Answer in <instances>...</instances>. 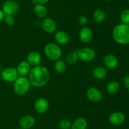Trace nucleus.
Segmentation results:
<instances>
[{
	"label": "nucleus",
	"mask_w": 129,
	"mask_h": 129,
	"mask_svg": "<svg viewBox=\"0 0 129 129\" xmlns=\"http://www.w3.org/2000/svg\"><path fill=\"white\" fill-rule=\"evenodd\" d=\"M32 3L34 4V5H35L36 4H37V0H32Z\"/></svg>",
	"instance_id": "nucleus-32"
},
{
	"label": "nucleus",
	"mask_w": 129,
	"mask_h": 129,
	"mask_svg": "<svg viewBox=\"0 0 129 129\" xmlns=\"http://www.w3.org/2000/svg\"><path fill=\"white\" fill-rule=\"evenodd\" d=\"M44 53L46 56L52 61H56L60 59L62 53L60 47L53 42L48 43L45 45Z\"/></svg>",
	"instance_id": "nucleus-4"
},
{
	"label": "nucleus",
	"mask_w": 129,
	"mask_h": 129,
	"mask_svg": "<svg viewBox=\"0 0 129 129\" xmlns=\"http://www.w3.org/2000/svg\"><path fill=\"white\" fill-rule=\"evenodd\" d=\"M78 22H79V24L81 26L86 27V25L88 24V18L86 16H84V15H81V16H80L78 18Z\"/></svg>",
	"instance_id": "nucleus-28"
},
{
	"label": "nucleus",
	"mask_w": 129,
	"mask_h": 129,
	"mask_svg": "<svg viewBox=\"0 0 129 129\" xmlns=\"http://www.w3.org/2000/svg\"><path fill=\"white\" fill-rule=\"evenodd\" d=\"M92 75L97 80H102L105 78L107 75V71L103 67H98L94 68L92 72Z\"/></svg>",
	"instance_id": "nucleus-18"
},
{
	"label": "nucleus",
	"mask_w": 129,
	"mask_h": 129,
	"mask_svg": "<svg viewBox=\"0 0 129 129\" xmlns=\"http://www.w3.org/2000/svg\"><path fill=\"white\" fill-rule=\"evenodd\" d=\"M54 70L56 71L58 73H63L66 70L67 66L64 61L62 60V59H58V60L55 61V63H54Z\"/></svg>",
	"instance_id": "nucleus-24"
},
{
	"label": "nucleus",
	"mask_w": 129,
	"mask_h": 129,
	"mask_svg": "<svg viewBox=\"0 0 129 129\" xmlns=\"http://www.w3.org/2000/svg\"><path fill=\"white\" fill-rule=\"evenodd\" d=\"M105 19V13L102 9L98 8L93 13V20L97 24H102Z\"/></svg>",
	"instance_id": "nucleus-21"
},
{
	"label": "nucleus",
	"mask_w": 129,
	"mask_h": 129,
	"mask_svg": "<svg viewBox=\"0 0 129 129\" xmlns=\"http://www.w3.org/2000/svg\"><path fill=\"white\" fill-rule=\"evenodd\" d=\"M79 39L84 43L89 42L93 38V32L91 29L87 27H83L79 34Z\"/></svg>",
	"instance_id": "nucleus-12"
},
{
	"label": "nucleus",
	"mask_w": 129,
	"mask_h": 129,
	"mask_svg": "<svg viewBox=\"0 0 129 129\" xmlns=\"http://www.w3.org/2000/svg\"><path fill=\"white\" fill-rule=\"evenodd\" d=\"M123 83L125 87L127 89L129 87V75H127L125 76L123 78Z\"/></svg>",
	"instance_id": "nucleus-29"
},
{
	"label": "nucleus",
	"mask_w": 129,
	"mask_h": 129,
	"mask_svg": "<svg viewBox=\"0 0 129 129\" xmlns=\"http://www.w3.org/2000/svg\"><path fill=\"white\" fill-rule=\"evenodd\" d=\"M17 72L20 76H26L28 75L30 70V64L26 61H22L17 66Z\"/></svg>",
	"instance_id": "nucleus-16"
},
{
	"label": "nucleus",
	"mask_w": 129,
	"mask_h": 129,
	"mask_svg": "<svg viewBox=\"0 0 129 129\" xmlns=\"http://www.w3.org/2000/svg\"><path fill=\"white\" fill-rule=\"evenodd\" d=\"M78 53L79 58L83 61H92L96 56L95 51L91 48H84L80 50L78 49Z\"/></svg>",
	"instance_id": "nucleus-7"
},
{
	"label": "nucleus",
	"mask_w": 129,
	"mask_h": 129,
	"mask_svg": "<svg viewBox=\"0 0 129 129\" xmlns=\"http://www.w3.org/2000/svg\"><path fill=\"white\" fill-rule=\"evenodd\" d=\"M3 20L5 21L6 25H7L8 26H12L15 24V22L13 15H5Z\"/></svg>",
	"instance_id": "nucleus-27"
},
{
	"label": "nucleus",
	"mask_w": 129,
	"mask_h": 129,
	"mask_svg": "<svg viewBox=\"0 0 129 129\" xmlns=\"http://www.w3.org/2000/svg\"><path fill=\"white\" fill-rule=\"evenodd\" d=\"M49 107V102L45 98L37 99L34 104V109H35V111L39 114L45 113L48 110Z\"/></svg>",
	"instance_id": "nucleus-9"
},
{
	"label": "nucleus",
	"mask_w": 129,
	"mask_h": 129,
	"mask_svg": "<svg viewBox=\"0 0 129 129\" xmlns=\"http://www.w3.org/2000/svg\"><path fill=\"white\" fill-rule=\"evenodd\" d=\"M35 123V118L32 116L29 115L22 116L20 120V127L23 129H30L34 126Z\"/></svg>",
	"instance_id": "nucleus-13"
},
{
	"label": "nucleus",
	"mask_w": 129,
	"mask_h": 129,
	"mask_svg": "<svg viewBox=\"0 0 129 129\" xmlns=\"http://www.w3.org/2000/svg\"><path fill=\"white\" fill-rule=\"evenodd\" d=\"M5 16V13L3 12L2 9H0V22H1L4 20Z\"/></svg>",
	"instance_id": "nucleus-30"
},
{
	"label": "nucleus",
	"mask_w": 129,
	"mask_h": 129,
	"mask_svg": "<svg viewBox=\"0 0 129 129\" xmlns=\"http://www.w3.org/2000/svg\"><path fill=\"white\" fill-rule=\"evenodd\" d=\"M103 63L106 67L109 69H114L118 66V59L116 56L112 54H108L105 56Z\"/></svg>",
	"instance_id": "nucleus-14"
},
{
	"label": "nucleus",
	"mask_w": 129,
	"mask_h": 129,
	"mask_svg": "<svg viewBox=\"0 0 129 129\" xmlns=\"http://www.w3.org/2000/svg\"><path fill=\"white\" fill-rule=\"evenodd\" d=\"M86 95L88 99L93 102H100L103 97L102 92L100 91V89L94 87H91L88 89Z\"/></svg>",
	"instance_id": "nucleus-8"
},
{
	"label": "nucleus",
	"mask_w": 129,
	"mask_h": 129,
	"mask_svg": "<svg viewBox=\"0 0 129 129\" xmlns=\"http://www.w3.org/2000/svg\"><path fill=\"white\" fill-rule=\"evenodd\" d=\"M88 123L84 118H78L72 123L71 129H86Z\"/></svg>",
	"instance_id": "nucleus-20"
},
{
	"label": "nucleus",
	"mask_w": 129,
	"mask_h": 129,
	"mask_svg": "<svg viewBox=\"0 0 129 129\" xmlns=\"http://www.w3.org/2000/svg\"><path fill=\"white\" fill-rule=\"evenodd\" d=\"M72 123L68 119H62L59 123V127L61 129H71Z\"/></svg>",
	"instance_id": "nucleus-26"
},
{
	"label": "nucleus",
	"mask_w": 129,
	"mask_h": 129,
	"mask_svg": "<svg viewBox=\"0 0 129 129\" xmlns=\"http://www.w3.org/2000/svg\"><path fill=\"white\" fill-rule=\"evenodd\" d=\"M1 70H2V66H1V63H0V72H1Z\"/></svg>",
	"instance_id": "nucleus-33"
},
{
	"label": "nucleus",
	"mask_w": 129,
	"mask_h": 129,
	"mask_svg": "<svg viewBox=\"0 0 129 129\" xmlns=\"http://www.w3.org/2000/svg\"><path fill=\"white\" fill-rule=\"evenodd\" d=\"M42 29L44 32L47 33L54 32L57 29V24L53 19L50 18H46L42 20L41 23Z\"/></svg>",
	"instance_id": "nucleus-11"
},
{
	"label": "nucleus",
	"mask_w": 129,
	"mask_h": 129,
	"mask_svg": "<svg viewBox=\"0 0 129 129\" xmlns=\"http://www.w3.org/2000/svg\"><path fill=\"white\" fill-rule=\"evenodd\" d=\"M28 80L31 85L40 88L47 85L50 79V73L46 67L38 65L30 70Z\"/></svg>",
	"instance_id": "nucleus-1"
},
{
	"label": "nucleus",
	"mask_w": 129,
	"mask_h": 129,
	"mask_svg": "<svg viewBox=\"0 0 129 129\" xmlns=\"http://www.w3.org/2000/svg\"><path fill=\"white\" fill-rule=\"evenodd\" d=\"M26 61L30 66L36 67L39 65L41 61V56L40 54L37 51H31L28 54L26 57Z\"/></svg>",
	"instance_id": "nucleus-15"
},
{
	"label": "nucleus",
	"mask_w": 129,
	"mask_h": 129,
	"mask_svg": "<svg viewBox=\"0 0 129 129\" xmlns=\"http://www.w3.org/2000/svg\"><path fill=\"white\" fill-rule=\"evenodd\" d=\"M120 89V83L116 80H112L108 83L107 86V92L111 94H115Z\"/></svg>",
	"instance_id": "nucleus-23"
},
{
	"label": "nucleus",
	"mask_w": 129,
	"mask_h": 129,
	"mask_svg": "<svg viewBox=\"0 0 129 129\" xmlns=\"http://www.w3.org/2000/svg\"><path fill=\"white\" fill-rule=\"evenodd\" d=\"M50 0H37L38 3L42 4V5H45V4L47 3Z\"/></svg>",
	"instance_id": "nucleus-31"
},
{
	"label": "nucleus",
	"mask_w": 129,
	"mask_h": 129,
	"mask_svg": "<svg viewBox=\"0 0 129 129\" xmlns=\"http://www.w3.org/2000/svg\"><path fill=\"white\" fill-rule=\"evenodd\" d=\"M112 36L115 41L120 45L129 44V25L120 24L113 28Z\"/></svg>",
	"instance_id": "nucleus-2"
},
{
	"label": "nucleus",
	"mask_w": 129,
	"mask_h": 129,
	"mask_svg": "<svg viewBox=\"0 0 129 129\" xmlns=\"http://www.w3.org/2000/svg\"><path fill=\"white\" fill-rule=\"evenodd\" d=\"M104 1H105V2H109V1H110L111 0H103Z\"/></svg>",
	"instance_id": "nucleus-34"
},
{
	"label": "nucleus",
	"mask_w": 129,
	"mask_h": 129,
	"mask_svg": "<svg viewBox=\"0 0 129 129\" xmlns=\"http://www.w3.org/2000/svg\"><path fill=\"white\" fill-rule=\"evenodd\" d=\"M125 116L121 111H115L112 113L109 116V121L112 125L118 126L124 123Z\"/></svg>",
	"instance_id": "nucleus-10"
},
{
	"label": "nucleus",
	"mask_w": 129,
	"mask_h": 129,
	"mask_svg": "<svg viewBox=\"0 0 129 129\" xmlns=\"http://www.w3.org/2000/svg\"><path fill=\"white\" fill-rule=\"evenodd\" d=\"M120 19L122 24L129 25V9H125L120 14Z\"/></svg>",
	"instance_id": "nucleus-25"
},
{
	"label": "nucleus",
	"mask_w": 129,
	"mask_h": 129,
	"mask_svg": "<svg viewBox=\"0 0 129 129\" xmlns=\"http://www.w3.org/2000/svg\"><path fill=\"white\" fill-rule=\"evenodd\" d=\"M54 39L58 44L64 45L69 41V35L66 32L60 30L55 33L54 35Z\"/></svg>",
	"instance_id": "nucleus-17"
},
{
	"label": "nucleus",
	"mask_w": 129,
	"mask_h": 129,
	"mask_svg": "<svg viewBox=\"0 0 129 129\" xmlns=\"http://www.w3.org/2000/svg\"><path fill=\"white\" fill-rule=\"evenodd\" d=\"M128 93H129V87L128 88Z\"/></svg>",
	"instance_id": "nucleus-36"
},
{
	"label": "nucleus",
	"mask_w": 129,
	"mask_h": 129,
	"mask_svg": "<svg viewBox=\"0 0 129 129\" xmlns=\"http://www.w3.org/2000/svg\"><path fill=\"white\" fill-rule=\"evenodd\" d=\"M30 82L28 78L25 76H20L14 82L13 89L15 93L19 96H23L29 91Z\"/></svg>",
	"instance_id": "nucleus-3"
},
{
	"label": "nucleus",
	"mask_w": 129,
	"mask_h": 129,
	"mask_svg": "<svg viewBox=\"0 0 129 129\" xmlns=\"http://www.w3.org/2000/svg\"><path fill=\"white\" fill-rule=\"evenodd\" d=\"M16 129H23V128H22L20 127V128H16Z\"/></svg>",
	"instance_id": "nucleus-35"
},
{
	"label": "nucleus",
	"mask_w": 129,
	"mask_h": 129,
	"mask_svg": "<svg viewBox=\"0 0 129 129\" xmlns=\"http://www.w3.org/2000/svg\"><path fill=\"white\" fill-rule=\"evenodd\" d=\"M78 52V49H76L74 51L68 53L66 56V61L70 64H73L76 63L77 61L79 59Z\"/></svg>",
	"instance_id": "nucleus-22"
},
{
	"label": "nucleus",
	"mask_w": 129,
	"mask_h": 129,
	"mask_svg": "<svg viewBox=\"0 0 129 129\" xmlns=\"http://www.w3.org/2000/svg\"><path fill=\"white\" fill-rule=\"evenodd\" d=\"M19 77L16 68L7 67L1 72V77L5 82H14Z\"/></svg>",
	"instance_id": "nucleus-5"
},
{
	"label": "nucleus",
	"mask_w": 129,
	"mask_h": 129,
	"mask_svg": "<svg viewBox=\"0 0 129 129\" xmlns=\"http://www.w3.org/2000/svg\"><path fill=\"white\" fill-rule=\"evenodd\" d=\"M34 11L35 15L39 18H44L47 13V10L45 5L40 3L34 5Z\"/></svg>",
	"instance_id": "nucleus-19"
},
{
	"label": "nucleus",
	"mask_w": 129,
	"mask_h": 129,
	"mask_svg": "<svg viewBox=\"0 0 129 129\" xmlns=\"http://www.w3.org/2000/svg\"><path fill=\"white\" fill-rule=\"evenodd\" d=\"M128 5H129V0H128Z\"/></svg>",
	"instance_id": "nucleus-37"
},
{
	"label": "nucleus",
	"mask_w": 129,
	"mask_h": 129,
	"mask_svg": "<svg viewBox=\"0 0 129 129\" xmlns=\"http://www.w3.org/2000/svg\"><path fill=\"white\" fill-rule=\"evenodd\" d=\"M20 6L18 3L14 0H6L2 5V10L5 15H13L18 11Z\"/></svg>",
	"instance_id": "nucleus-6"
}]
</instances>
